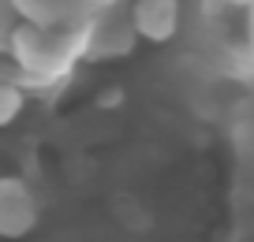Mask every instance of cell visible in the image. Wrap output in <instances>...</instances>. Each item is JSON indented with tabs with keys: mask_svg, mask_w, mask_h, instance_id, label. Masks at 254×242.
<instances>
[{
	"mask_svg": "<svg viewBox=\"0 0 254 242\" xmlns=\"http://www.w3.org/2000/svg\"><path fill=\"white\" fill-rule=\"evenodd\" d=\"M131 26L146 41H165L176 38L180 30V0H135L131 4Z\"/></svg>",
	"mask_w": 254,
	"mask_h": 242,
	"instance_id": "277c9868",
	"label": "cell"
},
{
	"mask_svg": "<svg viewBox=\"0 0 254 242\" xmlns=\"http://www.w3.org/2000/svg\"><path fill=\"white\" fill-rule=\"evenodd\" d=\"M19 112H23V90H19L15 82H4V78H0V127H8Z\"/></svg>",
	"mask_w": 254,
	"mask_h": 242,
	"instance_id": "5b68a950",
	"label": "cell"
},
{
	"mask_svg": "<svg viewBox=\"0 0 254 242\" xmlns=\"http://www.w3.org/2000/svg\"><path fill=\"white\" fill-rule=\"evenodd\" d=\"M38 227V197L23 179H0V239H23Z\"/></svg>",
	"mask_w": 254,
	"mask_h": 242,
	"instance_id": "3957f363",
	"label": "cell"
},
{
	"mask_svg": "<svg viewBox=\"0 0 254 242\" xmlns=\"http://www.w3.org/2000/svg\"><path fill=\"white\" fill-rule=\"evenodd\" d=\"M11 60H15L23 82H53L64 71L71 67L75 56H82V26L71 30V26L60 23H19L11 30Z\"/></svg>",
	"mask_w": 254,
	"mask_h": 242,
	"instance_id": "6da1fadb",
	"label": "cell"
},
{
	"mask_svg": "<svg viewBox=\"0 0 254 242\" xmlns=\"http://www.w3.org/2000/svg\"><path fill=\"white\" fill-rule=\"evenodd\" d=\"M135 26H131V11H105L90 26H82V56L90 60H109V56H127L135 45Z\"/></svg>",
	"mask_w": 254,
	"mask_h": 242,
	"instance_id": "7a4b0ae2",
	"label": "cell"
},
{
	"mask_svg": "<svg viewBox=\"0 0 254 242\" xmlns=\"http://www.w3.org/2000/svg\"><path fill=\"white\" fill-rule=\"evenodd\" d=\"M19 26V8H15V0H0V52L8 48L11 41V30Z\"/></svg>",
	"mask_w": 254,
	"mask_h": 242,
	"instance_id": "8992f818",
	"label": "cell"
}]
</instances>
